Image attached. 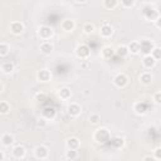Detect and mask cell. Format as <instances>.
<instances>
[{"label":"cell","instance_id":"obj_1","mask_svg":"<svg viewBox=\"0 0 161 161\" xmlns=\"http://www.w3.org/2000/svg\"><path fill=\"white\" fill-rule=\"evenodd\" d=\"M154 47H152V43L148 42V40H141L140 43V52H142L144 54H150V53L152 52Z\"/></svg>","mask_w":161,"mask_h":161},{"label":"cell","instance_id":"obj_2","mask_svg":"<svg viewBox=\"0 0 161 161\" xmlns=\"http://www.w3.org/2000/svg\"><path fill=\"white\" fill-rule=\"evenodd\" d=\"M144 15L148 20H156L157 19V12L152 6H146L144 9Z\"/></svg>","mask_w":161,"mask_h":161},{"label":"cell","instance_id":"obj_3","mask_svg":"<svg viewBox=\"0 0 161 161\" xmlns=\"http://www.w3.org/2000/svg\"><path fill=\"white\" fill-rule=\"evenodd\" d=\"M108 131L106 130V128H100V130L97 131V134H96V138H97L98 142H106L107 140H108Z\"/></svg>","mask_w":161,"mask_h":161},{"label":"cell","instance_id":"obj_4","mask_svg":"<svg viewBox=\"0 0 161 161\" xmlns=\"http://www.w3.org/2000/svg\"><path fill=\"white\" fill-rule=\"evenodd\" d=\"M39 35H40V38H43V39L47 40V39H49L53 35V30L49 27H42L39 29Z\"/></svg>","mask_w":161,"mask_h":161},{"label":"cell","instance_id":"obj_5","mask_svg":"<svg viewBox=\"0 0 161 161\" xmlns=\"http://www.w3.org/2000/svg\"><path fill=\"white\" fill-rule=\"evenodd\" d=\"M35 156L38 159H42V160H44L48 157V148L44 147V146H38L35 148Z\"/></svg>","mask_w":161,"mask_h":161},{"label":"cell","instance_id":"obj_6","mask_svg":"<svg viewBox=\"0 0 161 161\" xmlns=\"http://www.w3.org/2000/svg\"><path fill=\"white\" fill-rule=\"evenodd\" d=\"M77 56L79 58H87L90 56V48L86 46V44H82L77 48Z\"/></svg>","mask_w":161,"mask_h":161},{"label":"cell","instance_id":"obj_7","mask_svg":"<svg viewBox=\"0 0 161 161\" xmlns=\"http://www.w3.org/2000/svg\"><path fill=\"white\" fill-rule=\"evenodd\" d=\"M128 83V79L125 74H119V76H116L115 78V84L117 87H125V86Z\"/></svg>","mask_w":161,"mask_h":161},{"label":"cell","instance_id":"obj_8","mask_svg":"<svg viewBox=\"0 0 161 161\" xmlns=\"http://www.w3.org/2000/svg\"><path fill=\"white\" fill-rule=\"evenodd\" d=\"M10 30H12L14 34H20L21 31L24 30V25L21 24L20 21H14V23L10 24Z\"/></svg>","mask_w":161,"mask_h":161},{"label":"cell","instance_id":"obj_9","mask_svg":"<svg viewBox=\"0 0 161 161\" xmlns=\"http://www.w3.org/2000/svg\"><path fill=\"white\" fill-rule=\"evenodd\" d=\"M155 62H156V59H155L151 54H147V56H145V58H144V66H145L146 68H151V67L155 66Z\"/></svg>","mask_w":161,"mask_h":161},{"label":"cell","instance_id":"obj_10","mask_svg":"<svg viewBox=\"0 0 161 161\" xmlns=\"http://www.w3.org/2000/svg\"><path fill=\"white\" fill-rule=\"evenodd\" d=\"M112 27L110 25V24H107V23H104L103 25H102V28H101V34L103 35V37H111L112 35Z\"/></svg>","mask_w":161,"mask_h":161},{"label":"cell","instance_id":"obj_11","mask_svg":"<svg viewBox=\"0 0 161 161\" xmlns=\"http://www.w3.org/2000/svg\"><path fill=\"white\" fill-rule=\"evenodd\" d=\"M68 112L72 116H78L81 113V107L78 104H76V103H72V104L68 106Z\"/></svg>","mask_w":161,"mask_h":161},{"label":"cell","instance_id":"obj_12","mask_svg":"<svg viewBox=\"0 0 161 161\" xmlns=\"http://www.w3.org/2000/svg\"><path fill=\"white\" fill-rule=\"evenodd\" d=\"M128 52H130V50H128L127 47H125V46H120L119 48L116 49V54L119 56L120 58H125V57L128 54Z\"/></svg>","mask_w":161,"mask_h":161},{"label":"cell","instance_id":"obj_13","mask_svg":"<svg viewBox=\"0 0 161 161\" xmlns=\"http://www.w3.org/2000/svg\"><path fill=\"white\" fill-rule=\"evenodd\" d=\"M13 154H14V156H15L16 159H21V157H24V155H25V148H24L23 146H16V147L14 148Z\"/></svg>","mask_w":161,"mask_h":161},{"label":"cell","instance_id":"obj_14","mask_svg":"<svg viewBox=\"0 0 161 161\" xmlns=\"http://www.w3.org/2000/svg\"><path fill=\"white\" fill-rule=\"evenodd\" d=\"M128 50H130L132 54H137V53L140 52V43H137V42H131L130 44H128Z\"/></svg>","mask_w":161,"mask_h":161},{"label":"cell","instance_id":"obj_15","mask_svg":"<svg viewBox=\"0 0 161 161\" xmlns=\"http://www.w3.org/2000/svg\"><path fill=\"white\" fill-rule=\"evenodd\" d=\"M38 78H39V81H42V82H47V81L50 79V73H49L48 71H46V69H43V71H40V72L38 73Z\"/></svg>","mask_w":161,"mask_h":161},{"label":"cell","instance_id":"obj_16","mask_svg":"<svg viewBox=\"0 0 161 161\" xmlns=\"http://www.w3.org/2000/svg\"><path fill=\"white\" fill-rule=\"evenodd\" d=\"M67 145H68V147L72 148V150H77V148L79 147V141H78V138L72 137V138H69V140L67 141Z\"/></svg>","mask_w":161,"mask_h":161},{"label":"cell","instance_id":"obj_17","mask_svg":"<svg viewBox=\"0 0 161 161\" xmlns=\"http://www.w3.org/2000/svg\"><path fill=\"white\" fill-rule=\"evenodd\" d=\"M62 28H63L64 30H67V31L73 30V28H74V23H73V20H69V19L63 20V23H62Z\"/></svg>","mask_w":161,"mask_h":161},{"label":"cell","instance_id":"obj_18","mask_svg":"<svg viewBox=\"0 0 161 161\" xmlns=\"http://www.w3.org/2000/svg\"><path fill=\"white\" fill-rule=\"evenodd\" d=\"M40 50H42L43 53H44V54H50L52 50H53V47H52L50 43L44 42V43H43V44L40 46Z\"/></svg>","mask_w":161,"mask_h":161},{"label":"cell","instance_id":"obj_19","mask_svg":"<svg viewBox=\"0 0 161 161\" xmlns=\"http://www.w3.org/2000/svg\"><path fill=\"white\" fill-rule=\"evenodd\" d=\"M115 53H116V50H113L112 48H110V47H106V48H103V50H102V54H103V57L104 58H112L113 56H115Z\"/></svg>","mask_w":161,"mask_h":161},{"label":"cell","instance_id":"obj_20","mask_svg":"<svg viewBox=\"0 0 161 161\" xmlns=\"http://www.w3.org/2000/svg\"><path fill=\"white\" fill-rule=\"evenodd\" d=\"M135 110H136V112H137V113H145V112L147 111V106H146V103H144V102L136 103Z\"/></svg>","mask_w":161,"mask_h":161},{"label":"cell","instance_id":"obj_21","mask_svg":"<svg viewBox=\"0 0 161 161\" xmlns=\"http://www.w3.org/2000/svg\"><path fill=\"white\" fill-rule=\"evenodd\" d=\"M2 141H3V145L4 146H9V145H12L13 142H14V138H13V136H10V135H4L3 137H2Z\"/></svg>","mask_w":161,"mask_h":161},{"label":"cell","instance_id":"obj_22","mask_svg":"<svg viewBox=\"0 0 161 161\" xmlns=\"http://www.w3.org/2000/svg\"><path fill=\"white\" fill-rule=\"evenodd\" d=\"M2 69L4 73H12L13 69H14V66H13V63H10V62H5L3 66H2Z\"/></svg>","mask_w":161,"mask_h":161},{"label":"cell","instance_id":"obj_23","mask_svg":"<svg viewBox=\"0 0 161 161\" xmlns=\"http://www.w3.org/2000/svg\"><path fill=\"white\" fill-rule=\"evenodd\" d=\"M59 97L63 100H68L71 97V90L69 88H62L59 91Z\"/></svg>","mask_w":161,"mask_h":161},{"label":"cell","instance_id":"obj_24","mask_svg":"<svg viewBox=\"0 0 161 161\" xmlns=\"http://www.w3.org/2000/svg\"><path fill=\"white\" fill-rule=\"evenodd\" d=\"M141 82L144 83V84H150L152 82V76L150 73H144V74H141Z\"/></svg>","mask_w":161,"mask_h":161},{"label":"cell","instance_id":"obj_25","mask_svg":"<svg viewBox=\"0 0 161 161\" xmlns=\"http://www.w3.org/2000/svg\"><path fill=\"white\" fill-rule=\"evenodd\" d=\"M8 53H9V46L5 44V43H3V44L0 46V56H2V57H5Z\"/></svg>","mask_w":161,"mask_h":161},{"label":"cell","instance_id":"obj_26","mask_svg":"<svg viewBox=\"0 0 161 161\" xmlns=\"http://www.w3.org/2000/svg\"><path fill=\"white\" fill-rule=\"evenodd\" d=\"M117 5V0H104V6L107 9H113Z\"/></svg>","mask_w":161,"mask_h":161},{"label":"cell","instance_id":"obj_27","mask_svg":"<svg viewBox=\"0 0 161 161\" xmlns=\"http://www.w3.org/2000/svg\"><path fill=\"white\" fill-rule=\"evenodd\" d=\"M43 113H44V116H47L48 119H53L56 115V111H54V108H46L43 111Z\"/></svg>","mask_w":161,"mask_h":161},{"label":"cell","instance_id":"obj_28","mask_svg":"<svg viewBox=\"0 0 161 161\" xmlns=\"http://www.w3.org/2000/svg\"><path fill=\"white\" fill-rule=\"evenodd\" d=\"M152 57L155 59H161V48H154L152 49Z\"/></svg>","mask_w":161,"mask_h":161},{"label":"cell","instance_id":"obj_29","mask_svg":"<svg viewBox=\"0 0 161 161\" xmlns=\"http://www.w3.org/2000/svg\"><path fill=\"white\" fill-rule=\"evenodd\" d=\"M83 30H84V33H87V34H91L92 31L94 30V27H93V24H90V23H87V24L84 25Z\"/></svg>","mask_w":161,"mask_h":161},{"label":"cell","instance_id":"obj_30","mask_svg":"<svg viewBox=\"0 0 161 161\" xmlns=\"http://www.w3.org/2000/svg\"><path fill=\"white\" fill-rule=\"evenodd\" d=\"M67 159H71V160L77 159V151H76V150L69 148V151L67 152Z\"/></svg>","mask_w":161,"mask_h":161},{"label":"cell","instance_id":"obj_31","mask_svg":"<svg viewBox=\"0 0 161 161\" xmlns=\"http://www.w3.org/2000/svg\"><path fill=\"white\" fill-rule=\"evenodd\" d=\"M9 110H10V107H9V104L6 102H2V103H0V111H2V113H6Z\"/></svg>","mask_w":161,"mask_h":161},{"label":"cell","instance_id":"obj_32","mask_svg":"<svg viewBox=\"0 0 161 161\" xmlns=\"http://www.w3.org/2000/svg\"><path fill=\"white\" fill-rule=\"evenodd\" d=\"M90 121H91V123H93V125L98 123V121H100V116H98V115H96V113L91 115V116H90Z\"/></svg>","mask_w":161,"mask_h":161},{"label":"cell","instance_id":"obj_33","mask_svg":"<svg viewBox=\"0 0 161 161\" xmlns=\"http://www.w3.org/2000/svg\"><path fill=\"white\" fill-rule=\"evenodd\" d=\"M112 144H113L115 147H121L123 145V140H122V138H120V137H117V138H115V140L112 141Z\"/></svg>","mask_w":161,"mask_h":161},{"label":"cell","instance_id":"obj_34","mask_svg":"<svg viewBox=\"0 0 161 161\" xmlns=\"http://www.w3.org/2000/svg\"><path fill=\"white\" fill-rule=\"evenodd\" d=\"M121 3H122L126 8H128V6H132V5H134L135 0H121Z\"/></svg>","mask_w":161,"mask_h":161},{"label":"cell","instance_id":"obj_35","mask_svg":"<svg viewBox=\"0 0 161 161\" xmlns=\"http://www.w3.org/2000/svg\"><path fill=\"white\" fill-rule=\"evenodd\" d=\"M154 101L156 103H161V92H157L155 96H154Z\"/></svg>","mask_w":161,"mask_h":161},{"label":"cell","instance_id":"obj_36","mask_svg":"<svg viewBox=\"0 0 161 161\" xmlns=\"http://www.w3.org/2000/svg\"><path fill=\"white\" fill-rule=\"evenodd\" d=\"M155 159L161 160V147H157V148L155 150Z\"/></svg>","mask_w":161,"mask_h":161},{"label":"cell","instance_id":"obj_37","mask_svg":"<svg viewBox=\"0 0 161 161\" xmlns=\"http://www.w3.org/2000/svg\"><path fill=\"white\" fill-rule=\"evenodd\" d=\"M37 100H38L39 102H43V101L46 100V94H38V96H37Z\"/></svg>","mask_w":161,"mask_h":161},{"label":"cell","instance_id":"obj_38","mask_svg":"<svg viewBox=\"0 0 161 161\" xmlns=\"http://www.w3.org/2000/svg\"><path fill=\"white\" fill-rule=\"evenodd\" d=\"M155 21H156V27L157 28H161V16H157V19Z\"/></svg>","mask_w":161,"mask_h":161},{"label":"cell","instance_id":"obj_39","mask_svg":"<svg viewBox=\"0 0 161 161\" xmlns=\"http://www.w3.org/2000/svg\"><path fill=\"white\" fill-rule=\"evenodd\" d=\"M88 67H90V63H88V62H83V63H82V68L87 69Z\"/></svg>","mask_w":161,"mask_h":161},{"label":"cell","instance_id":"obj_40","mask_svg":"<svg viewBox=\"0 0 161 161\" xmlns=\"http://www.w3.org/2000/svg\"><path fill=\"white\" fill-rule=\"evenodd\" d=\"M46 120H40V122H39V126H46Z\"/></svg>","mask_w":161,"mask_h":161},{"label":"cell","instance_id":"obj_41","mask_svg":"<svg viewBox=\"0 0 161 161\" xmlns=\"http://www.w3.org/2000/svg\"><path fill=\"white\" fill-rule=\"evenodd\" d=\"M0 160H4V154H0Z\"/></svg>","mask_w":161,"mask_h":161},{"label":"cell","instance_id":"obj_42","mask_svg":"<svg viewBox=\"0 0 161 161\" xmlns=\"http://www.w3.org/2000/svg\"><path fill=\"white\" fill-rule=\"evenodd\" d=\"M76 2H77V3H84L86 0H76Z\"/></svg>","mask_w":161,"mask_h":161}]
</instances>
